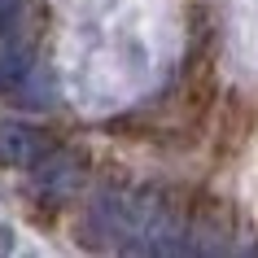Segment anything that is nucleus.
I'll return each mask as SVG.
<instances>
[{"label":"nucleus","mask_w":258,"mask_h":258,"mask_svg":"<svg viewBox=\"0 0 258 258\" xmlns=\"http://www.w3.org/2000/svg\"><path fill=\"white\" fill-rule=\"evenodd\" d=\"M48 153H53V145H48V136H44L40 127L18 122V118H5V122H0V166L31 171V166H40Z\"/></svg>","instance_id":"1"},{"label":"nucleus","mask_w":258,"mask_h":258,"mask_svg":"<svg viewBox=\"0 0 258 258\" xmlns=\"http://www.w3.org/2000/svg\"><path fill=\"white\" fill-rule=\"evenodd\" d=\"M35 171H40V188L48 192V197H66V192L79 188V179H83V158H79V153L44 158Z\"/></svg>","instance_id":"2"},{"label":"nucleus","mask_w":258,"mask_h":258,"mask_svg":"<svg viewBox=\"0 0 258 258\" xmlns=\"http://www.w3.org/2000/svg\"><path fill=\"white\" fill-rule=\"evenodd\" d=\"M22 5H27V0H0V35H5V31H9V27L18 22Z\"/></svg>","instance_id":"4"},{"label":"nucleus","mask_w":258,"mask_h":258,"mask_svg":"<svg viewBox=\"0 0 258 258\" xmlns=\"http://www.w3.org/2000/svg\"><path fill=\"white\" fill-rule=\"evenodd\" d=\"M31 75V61H27V48H9L0 57V88H18V83Z\"/></svg>","instance_id":"3"}]
</instances>
